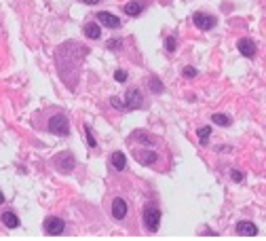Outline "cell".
Listing matches in <instances>:
<instances>
[{
    "instance_id": "obj_3",
    "label": "cell",
    "mask_w": 266,
    "mask_h": 241,
    "mask_svg": "<svg viewBox=\"0 0 266 241\" xmlns=\"http://www.w3.org/2000/svg\"><path fill=\"white\" fill-rule=\"evenodd\" d=\"M53 165H55L57 172H61V174H70L72 169H74V165H76V159H74L72 152H68V150H66V152H61V155H55Z\"/></svg>"
},
{
    "instance_id": "obj_9",
    "label": "cell",
    "mask_w": 266,
    "mask_h": 241,
    "mask_svg": "<svg viewBox=\"0 0 266 241\" xmlns=\"http://www.w3.org/2000/svg\"><path fill=\"white\" fill-rule=\"evenodd\" d=\"M236 49H239L241 55H245V57H256V43H253L251 38H241L239 43H236Z\"/></svg>"
},
{
    "instance_id": "obj_27",
    "label": "cell",
    "mask_w": 266,
    "mask_h": 241,
    "mask_svg": "<svg viewBox=\"0 0 266 241\" xmlns=\"http://www.w3.org/2000/svg\"><path fill=\"white\" fill-rule=\"evenodd\" d=\"M80 2H85V4H97V2H102V0H80Z\"/></svg>"
},
{
    "instance_id": "obj_18",
    "label": "cell",
    "mask_w": 266,
    "mask_h": 241,
    "mask_svg": "<svg viewBox=\"0 0 266 241\" xmlns=\"http://www.w3.org/2000/svg\"><path fill=\"white\" fill-rule=\"evenodd\" d=\"M196 136H199V142L205 146L207 142H209V136H211V127H201L199 131H196Z\"/></svg>"
},
{
    "instance_id": "obj_21",
    "label": "cell",
    "mask_w": 266,
    "mask_h": 241,
    "mask_svg": "<svg viewBox=\"0 0 266 241\" xmlns=\"http://www.w3.org/2000/svg\"><path fill=\"white\" fill-rule=\"evenodd\" d=\"M120 45H123V40H120V38H112V40H108V49L110 51H118L120 49Z\"/></svg>"
},
{
    "instance_id": "obj_24",
    "label": "cell",
    "mask_w": 266,
    "mask_h": 241,
    "mask_svg": "<svg viewBox=\"0 0 266 241\" xmlns=\"http://www.w3.org/2000/svg\"><path fill=\"white\" fill-rule=\"evenodd\" d=\"M110 102H112V106H114V108H118V110H125V104L120 102L118 97H112V99H110Z\"/></svg>"
},
{
    "instance_id": "obj_8",
    "label": "cell",
    "mask_w": 266,
    "mask_h": 241,
    "mask_svg": "<svg viewBox=\"0 0 266 241\" xmlns=\"http://www.w3.org/2000/svg\"><path fill=\"white\" fill-rule=\"evenodd\" d=\"M235 231H236V235H241V237H256L258 226L250 220H239L236 222V226H235Z\"/></svg>"
},
{
    "instance_id": "obj_4",
    "label": "cell",
    "mask_w": 266,
    "mask_h": 241,
    "mask_svg": "<svg viewBox=\"0 0 266 241\" xmlns=\"http://www.w3.org/2000/svg\"><path fill=\"white\" fill-rule=\"evenodd\" d=\"M125 110H137L144 106V97H142V91L137 89V87H131V89H127L125 93Z\"/></svg>"
},
{
    "instance_id": "obj_20",
    "label": "cell",
    "mask_w": 266,
    "mask_h": 241,
    "mask_svg": "<svg viewBox=\"0 0 266 241\" xmlns=\"http://www.w3.org/2000/svg\"><path fill=\"white\" fill-rule=\"evenodd\" d=\"M165 47H167V51H169V53L176 51V49H177V40H176V36H167Z\"/></svg>"
},
{
    "instance_id": "obj_6",
    "label": "cell",
    "mask_w": 266,
    "mask_h": 241,
    "mask_svg": "<svg viewBox=\"0 0 266 241\" xmlns=\"http://www.w3.org/2000/svg\"><path fill=\"white\" fill-rule=\"evenodd\" d=\"M192 23L199 28V30L207 32V30H213V28L218 26V19L213 15H207V13H194L192 15Z\"/></svg>"
},
{
    "instance_id": "obj_17",
    "label": "cell",
    "mask_w": 266,
    "mask_h": 241,
    "mask_svg": "<svg viewBox=\"0 0 266 241\" xmlns=\"http://www.w3.org/2000/svg\"><path fill=\"white\" fill-rule=\"evenodd\" d=\"M148 85H150V91H152V93H163L165 91V85L161 83L157 76H152V79L148 80Z\"/></svg>"
},
{
    "instance_id": "obj_19",
    "label": "cell",
    "mask_w": 266,
    "mask_h": 241,
    "mask_svg": "<svg viewBox=\"0 0 266 241\" xmlns=\"http://www.w3.org/2000/svg\"><path fill=\"white\" fill-rule=\"evenodd\" d=\"M85 136H87V144H89V148H97V140L93 136V129L89 125H85Z\"/></svg>"
},
{
    "instance_id": "obj_15",
    "label": "cell",
    "mask_w": 266,
    "mask_h": 241,
    "mask_svg": "<svg viewBox=\"0 0 266 241\" xmlns=\"http://www.w3.org/2000/svg\"><path fill=\"white\" fill-rule=\"evenodd\" d=\"M0 218H2V225L7 228H17V226H19V218H17V214H15V211H11V209L4 211Z\"/></svg>"
},
{
    "instance_id": "obj_10",
    "label": "cell",
    "mask_w": 266,
    "mask_h": 241,
    "mask_svg": "<svg viewBox=\"0 0 266 241\" xmlns=\"http://www.w3.org/2000/svg\"><path fill=\"white\" fill-rule=\"evenodd\" d=\"M97 21L102 23V26H106V28H120V19L117 15H112V13H108V11H102V13H97Z\"/></svg>"
},
{
    "instance_id": "obj_12",
    "label": "cell",
    "mask_w": 266,
    "mask_h": 241,
    "mask_svg": "<svg viewBox=\"0 0 266 241\" xmlns=\"http://www.w3.org/2000/svg\"><path fill=\"white\" fill-rule=\"evenodd\" d=\"M110 165H112L117 172H123V169L127 167V157H125V152H112L110 155Z\"/></svg>"
},
{
    "instance_id": "obj_26",
    "label": "cell",
    "mask_w": 266,
    "mask_h": 241,
    "mask_svg": "<svg viewBox=\"0 0 266 241\" xmlns=\"http://www.w3.org/2000/svg\"><path fill=\"white\" fill-rule=\"evenodd\" d=\"M230 176H233V180H235V182H243V174H241V172H236V169H230Z\"/></svg>"
},
{
    "instance_id": "obj_23",
    "label": "cell",
    "mask_w": 266,
    "mask_h": 241,
    "mask_svg": "<svg viewBox=\"0 0 266 241\" xmlns=\"http://www.w3.org/2000/svg\"><path fill=\"white\" fill-rule=\"evenodd\" d=\"M184 76H186V79H194V76H196V70H194L192 66H186V68H184Z\"/></svg>"
},
{
    "instance_id": "obj_22",
    "label": "cell",
    "mask_w": 266,
    "mask_h": 241,
    "mask_svg": "<svg viewBox=\"0 0 266 241\" xmlns=\"http://www.w3.org/2000/svg\"><path fill=\"white\" fill-rule=\"evenodd\" d=\"M114 80H117V83H125V80H127L125 70H117V72H114Z\"/></svg>"
},
{
    "instance_id": "obj_5",
    "label": "cell",
    "mask_w": 266,
    "mask_h": 241,
    "mask_svg": "<svg viewBox=\"0 0 266 241\" xmlns=\"http://www.w3.org/2000/svg\"><path fill=\"white\" fill-rule=\"evenodd\" d=\"M63 228H66V225H63V220L57 218V216H49V218H44V222H43V231L47 235H51V237L61 235Z\"/></svg>"
},
{
    "instance_id": "obj_16",
    "label": "cell",
    "mask_w": 266,
    "mask_h": 241,
    "mask_svg": "<svg viewBox=\"0 0 266 241\" xmlns=\"http://www.w3.org/2000/svg\"><path fill=\"white\" fill-rule=\"evenodd\" d=\"M211 121L216 123V125H220V127H228V125H230V116L222 114V112H216V114H211Z\"/></svg>"
},
{
    "instance_id": "obj_25",
    "label": "cell",
    "mask_w": 266,
    "mask_h": 241,
    "mask_svg": "<svg viewBox=\"0 0 266 241\" xmlns=\"http://www.w3.org/2000/svg\"><path fill=\"white\" fill-rule=\"evenodd\" d=\"M133 138H135V140H140V142H152V138H150V136H144V133H140V131H137Z\"/></svg>"
},
{
    "instance_id": "obj_28",
    "label": "cell",
    "mask_w": 266,
    "mask_h": 241,
    "mask_svg": "<svg viewBox=\"0 0 266 241\" xmlns=\"http://www.w3.org/2000/svg\"><path fill=\"white\" fill-rule=\"evenodd\" d=\"M4 201H7V197H4V193H2V191H0V205H2Z\"/></svg>"
},
{
    "instance_id": "obj_7",
    "label": "cell",
    "mask_w": 266,
    "mask_h": 241,
    "mask_svg": "<svg viewBox=\"0 0 266 241\" xmlns=\"http://www.w3.org/2000/svg\"><path fill=\"white\" fill-rule=\"evenodd\" d=\"M133 157H135L137 163H142V165H154V163L159 161V155L154 150H146V148H137L133 150Z\"/></svg>"
},
{
    "instance_id": "obj_1",
    "label": "cell",
    "mask_w": 266,
    "mask_h": 241,
    "mask_svg": "<svg viewBox=\"0 0 266 241\" xmlns=\"http://www.w3.org/2000/svg\"><path fill=\"white\" fill-rule=\"evenodd\" d=\"M161 209H159V205H154V203H150L144 208V214H142V222H144V228H146L148 233H157L159 231V226H161Z\"/></svg>"
},
{
    "instance_id": "obj_11",
    "label": "cell",
    "mask_w": 266,
    "mask_h": 241,
    "mask_svg": "<svg viewBox=\"0 0 266 241\" xmlns=\"http://www.w3.org/2000/svg\"><path fill=\"white\" fill-rule=\"evenodd\" d=\"M127 209H129V208H127V201H125V199L117 197V199L112 201V216H114L117 220H123V218H125V216H127Z\"/></svg>"
},
{
    "instance_id": "obj_2",
    "label": "cell",
    "mask_w": 266,
    "mask_h": 241,
    "mask_svg": "<svg viewBox=\"0 0 266 241\" xmlns=\"http://www.w3.org/2000/svg\"><path fill=\"white\" fill-rule=\"evenodd\" d=\"M47 129L53 136H61V138H66V136H70V121H68V116L66 114H53L49 119V125Z\"/></svg>"
},
{
    "instance_id": "obj_14",
    "label": "cell",
    "mask_w": 266,
    "mask_h": 241,
    "mask_svg": "<svg viewBox=\"0 0 266 241\" xmlns=\"http://www.w3.org/2000/svg\"><path fill=\"white\" fill-rule=\"evenodd\" d=\"M83 34L87 38H91V40H100L102 38V28L97 26L95 21H91V23H87V26L83 28Z\"/></svg>"
},
{
    "instance_id": "obj_13",
    "label": "cell",
    "mask_w": 266,
    "mask_h": 241,
    "mask_svg": "<svg viewBox=\"0 0 266 241\" xmlns=\"http://www.w3.org/2000/svg\"><path fill=\"white\" fill-rule=\"evenodd\" d=\"M144 9H146V2H142V0H131V2L125 4V13L131 17H137Z\"/></svg>"
}]
</instances>
